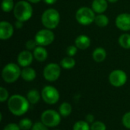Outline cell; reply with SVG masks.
I'll list each match as a JSON object with an SVG mask.
<instances>
[{
  "label": "cell",
  "instance_id": "obj_18",
  "mask_svg": "<svg viewBox=\"0 0 130 130\" xmlns=\"http://www.w3.org/2000/svg\"><path fill=\"white\" fill-rule=\"evenodd\" d=\"M93 59L97 62H102L105 60L107 56V52L106 50L102 47H98L96 48L92 54Z\"/></svg>",
  "mask_w": 130,
  "mask_h": 130
},
{
  "label": "cell",
  "instance_id": "obj_25",
  "mask_svg": "<svg viewBox=\"0 0 130 130\" xmlns=\"http://www.w3.org/2000/svg\"><path fill=\"white\" fill-rule=\"evenodd\" d=\"M21 130H29L33 126L32 121L29 120L28 118H24L22 119L18 124Z\"/></svg>",
  "mask_w": 130,
  "mask_h": 130
},
{
  "label": "cell",
  "instance_id": "obj_14",
  "mask_svg": "<svg viewBox=\"0 0 130 130\" xmlns=\"http://www.w3.org/2000/svg\"><path fill=\"white\" fill-rule=\"evenodd\" d=\"M75 46L78 49L80 50H86L88 49L91 45V39L87 35H79L76 37L75 40Z\"/></svg>",
  "mask_w": 130,
  "mask_h": 130
},
{
  "label": "cell",
  "instance_id": "obj_11",
  "mask_svg": "<svg viewBox=\"0 0 130 130\" xmlns=\"http://www.w3.org/2000/svg\"><path fill=\"white\" fill-rule=\"evenodd\" d=\"M117 27L123 31L130 30V14L122 13L116 18Z\"/></svg>",
  "mask_w": 130,
  "mask_h": 130
},
{
  "label": "cell",
  "instance_id": "obj_19",
  "mask_svg": "<svg viewBox=\"0 0 130 130\" xmlns=\"http://www.w3.org/2000/svg\"><path fill=\"white\" fill-rule=\"evenodd\" d=\"M27 99L29 101V103L35 104L39 102L40 99V95L37 90H30L28 91L27 94Z\"/></svg>",
  "mask_w": 130,
  "mask_h": 130
},
{
  "label": "cell",
  "instance_id": "obj_7",
  "mask_svg": "<svg viewBox=\"0 0 130 130\" xmlns=\"http://www.w3.org/2000/svg\"><path fill=\"white\" fill-rule=\"evenodd\" d=\"M55 39V35L50 29L40 30L35 35V40L39 46H46L50 45Z\"/></svg>",
  "mask_w": 130,
  "mask_h": 130
},
{
  "label": "cell",
  "instance_id": "obj_33",
  "mask_svg": "<svg viewBox=\"0 0 130 130\" xmlns=\"http://www.w3.org/2000/svg\"><path fill=\"white\" fill-rule=\"evenodd\" d=\"M3 130H21V129L16 123H9L4 127Z\"/></svg>",
  "mask_w": 130,
  "mask_h": 130
},
{
  "label": "cell",
  "instance_id": "obj_4",
  "mask_svg": "<svg viewBox=\"0 0 130 130\" xmlns=\"http://www.w3.org/2000/svg\"><path fill=\"white\" fill-rule=\"evenodd\" d=\"M21 70L15 63H8L2 69V76L3 80L7 83H13L16 82L21 76Z\"/></svg>",
  "mask_w": 130,
  "mask_h": 130
},
{
  "label": "cell",
  "instance_id": "obj_5",
  "mask_svg": "<svg viewBox=\"0 0 130 130\" xmlns=\"http://www.w3.org/2000/svg\"><path fill=\"white\" fill-rule=\"evenodd\" d=\"M95 14L93 9L88 7H82L77 11L75 18L77 21L82 25H89L95 19Z\"/></svg>",
  "mask_w": 130,
  "mask_h": 130
},
{
  "label": "cell",
  "instance_id": "obj_20",
  "mask_svg": "<svg viewBox=\"0 0 130 130\" xmlns=\"http://www.w3.org/2000/svg\"><path fill=\"white\" fill-rule=\"evenodd\" d=\"M72 108L70 104L67 103V102H64L62 103L59 108V113H60V115L62 117H66L68 116H69L72 113Z\"/></svg>",
  "mask_w": 130,
  "mask_h": 130
},
{
  "label": "cell",
  "instance_id": "obj_15",
  "mask_svg": "<svg viewBox=\"0 0 130 130\" xmlns=\"http://www.w3.org/2000/svg\"><path fill=\"white\" fill-rule=\"evenodd\" d=\"M108 4L107 0H94L92 2V9L98 14L104 13L107 8Z\"/></svg>",
  "mask_w": 130,
  "mask_h": 130
},
{
  "label": "cell",
  "instance_id": "obj_29",
  "mask_svg": "<svg viewBox=\"0 0 130 130\" xmlns=\"http://www.w3.org/2000/svg\"><path fill=\"white\" fill-rule=\"evenodd\" d=\"M8 98V91L3 88L1 87L0 88V101L1 102H5Z\"/></svg>",
  "mask_w": 130,
  "mask_h": 130
},
{
  "label": "cell",
  "instance_id": "obj_13",
  "mask_svg": "<svg viewBox=\"0 0 130 130\" xmlns=\"http://www.w3.org/2000/svg\"><path fill=\"white\" fill-rule=\"evenodd\" d=\"M34 54L29 50H24L18 56V62L22 67H28L33 62Z\"/></svg>",
  "mask_w": 130,
  "mask_h": 130
},
{
  "label": "cell",
  "instance_id": "obj_22",
  "mask_svg": "<svg viewBox=\"0 0 130 130\" xmlns=\"http://www.w3.org/2000/svg\"><path fill=\"white\" fill-rule=\"evenodd\" d=\"M60 65L65 69H71L75 66V60L71 56H67L61 60Z\"/></svg>",
  "mask_w": 130,
  "mask_h": 130
},
{
  "label": "cell",
  "instance_id": "obj_10",
  "mask_svg": "<svg viewBox=\"0 0 130 130\" xmlns=\"http://www.w3.org/2000/svg\"><path fill=\"white\" fill-rule=\"evenodd\" d=\"M127 75L126 72L120 69L113 70L109 75V82L114 87H121L126 84Z\"/></svg>",
  "mask_w": 130,
  "mask_h": 130
},
{
  "label": "cell",
  "instance_id": "obj_8",
  "mask_svg": "<svg viewBox=\"0 0 130 130\" xmlns=\"http://www.w3.org/2000/svg\"><path fill=\"white\" fill-rule=\"evenodd\" d=\"M41 96L43 100L48 104H54L58 102L59 99V94L58 90L50 85L45 86L42 91Z\"/></svg>",
  "mask_w": 130,
  "mask_h": 130
},
{
  "label": "cell",
  "instance_id": "obj_23",
  "mask_svg": "<svg viewBox=\"0 0 130 130\" xmlns=\"http://www.w3.org/2000/svg\"><path fill=\"white\" fill-rule=\"evenodd\" d=\"M119 44L124 49H130V34H123L119 37Z\"/></svg>",
  "mask_w": 130,
  "mask_h": 130
},
{
  "label": "cell",
  "instance_id": "obj_21",
  "mask_svg": "<svg viewBox=\"0 0 130 130\" xmlns=\"http://www.w3.org/2000/svg\"><path fill=\"white\" fill-rule=\"evenodd\" d=\"M94 22H95V24L98 27H104L108 25V24H109V18H107V15H105L104 14H99L98 15H97L95 17Z\"/></svg>",
  "mask_w": 130,
  "mask_h": 130
},
{
  "label": "cell",
  "instance_id": "obj_34",
  "mask_svg": "<svg viewBox=\"0 0 130 130\" xmlns=\"http://www.w3.org/2000/svg\"><path fill=\"white\" fill-rule=\"evenodd\" d=\"M86 119V122L88 123H93L94 120V117L92 114H88L85 117Z\"/></svg>",
  "mask_w": 130,
  "mask_h": 130
},
{
  "label": "cell",
  "instance_id": "obj_38",
  "mask_svg": "<svg viewBox=\"0 0 130 130\" xmlns=\"http://www.w3.org/2000/svg\"><path fill=\"white\" fill-rule=\"evenodd\" d=\"M108 2H112V3H113V2H117L118 0H107Z\"/></svg>",
  "mask_w": 130,
  "mask_h": 130
},
{
  "label": "cell",
  "instance_id": "obj_26",
  "mask_svg": "<svg viewBox=\"0 0 130 130\" xmlns=\"http://www.w3.org/2000/svg\"><path fill=\"white\" fill-rule=\"evenodd\" d=\"M73 130H91L89 123L86 121H78L73 126Z\"/></svg>",
  "mask_w": 130,
  "mask_h": 130
},
{
  "label": "cell",
  "instance_id": "obj_17",
  "mask_svg": "<svg viewBox=\"0 0 130 130\" xmlns=\"http://www.w3.org/2000/svg\"><path fill=\"white\" fill-rule=\"evenodd\" d=\"M21 76L24 81L31 82L35 79L37 74L34 69H32L30 67H24V69L21 70Z\"/></svg>",
  "mask_w": 130,
  "mask_h": 130
},
{
  "label": "cell",
  "instance_id": "obj_16",
  "mask_svg": "<svg viewBox=\"0 0 130 130\" xmlns=\"http://www.w3.org/2000/svg\"><path fill=\"white\" fill-rule=\"evenodd\" d=\"M34 57L39 62H43L47 59L48 53L43 46H37L34 50Z\"/></svg>",
  "mask_w": 130,
  "mask_h": 130
},
{
  "label": "cell",
  "instance_id": "obj_31",
  "mask_svg": "<svg viewBox=\"0 0 130 130\" xmlns=\"http://www.w3.org/2000/svg\"><path fill=\"white\" fill-rule=\"evenodd\" d=\"M31 130H48V129L47 126L44 125L42 122H37L33 125Z\"/></svg>",
  "mask_w": 130,
  "mask_h": 130
},
{
  "label": "cell",
  "instance_id": "obj_32",
  "mask_svg": "<svg viewBox=\"0 0 130 130\" xmlns=\"http://www.w3.org/2000/svg\"><path fill=\"white\" fill-rule=\"evenodd\" d=\"M37 45H38V44L35 40H30L27 41V43H26V48L28 50H33L37 47Z\"/></svg>",
  "mask_w": 130,
  "mask_h": 130
},
{
  "label": "cell",
  "instance_id": "obj_12",
  "mask_svg": "<svg viewBox=\"0 0 130 130\" xmlns=\"http://www.w3.org/2000/svg\"><path fill=\"white\" fill-rule=\"evenodd\" d=\"M14 34L13 26L8 21H1L0 23V39L8 40L12 37Z\"/></svg>",
  "mask_w": 130,
  "mask_h": 130
},
{
  "label": "cell",
  "instance_id": "obj_39",
  "mask_svg": "<svg viewBox=\"0 0 130 130\" xmlns=\"http://www.w3.org/2000/svg\"><path fill=\"white\" fill-rule=\"evenodd\" d=\"M56 130H59V129H56Z\"/></svg>",
  "mask_w": 130,
  "mask_h": 130
},
{
  "label": "cell",
  "instance_id": "obj_30",
  "mask_svg": "<svg viewBox=\"0 0 130 130\" xmlns=\"http://www.w3.org/2000/svg\"><path fill=\"white\" fill-rule=\"evenodd\" d=\"M77 51H78V48L76 46H69L67 47L66 49V53L69 56H74L76 53H77Z\"/></svg>",
  "mask_w": 130,
  "mask_h": 130
},
{
  "label": "cell",
  "instance_id": "obj_28",
  "mask_svg": "<svg viewBox=\"0 0 130 130\" xmlns=\"http://www.w3.org/2000/svg\"><path fill=\"white\" fill-rule=\"evenodd\" d=\"M122 122L126 128L130 129V112H128L124 114L122 119Z\"/></svg>",
  "mask_w": 130,
  "mask_h": 130
},
{
  "label": "cell",
  "instance_id": "obj_3",
  "mask_svg": "<svg viewBox=\"0 0 130 130\" xmlns=\"http://www.w3.org/2000/svg\"><path fill=\"white\" fill-rule=\"evenodd\" d=\"M42 24L47 29L52 30L56 28L60 21V15L57 10L54 8L46 9L41 17Z\"/></svg>",
  "mask_w": 130,
  "mask_h": 130
},
{
  "label": "cell",
  "instance_id": "obj_37",
  "mask_svg": "<svg viewBox=\"0 0 130 130\" xmlns=\"http://www.w3.org/2000/svg\"><path fill=\"white\" fill-rule=\"evenodd\" d=\"M28 2H31V3H38V2H40L41 0H27Z\"/></svg>",
  "mask_w": 130,
  "mask_h": 130
},
{
  "label": "cell",
  "instance_id": "obj_36",
  "mask_svg": "<svg viewBox=\"0 0 130 130\" xmlns=\"http://www.w3.org/2000/svg\"><path fill=\"white\" fill-rule=\"evenodd\" d=\"M43 1L45 3H46L48 5H53L56 2V0H43Z\"/></svg>",
  "mask_w": 130,
  "mask_h": 130
},
{
  "label": "cell",
  "instance_id": "obj_6",
  "mask_svg": "<svg viewBox=\"0 0 130 130\" xmlns=\"http://www.w3.org/2000/svg\"><path fill=\"white\" fill-rule=\"evenodd\" d=\"M40 119L47 127H56L61 122V115L53 110H46L41 114Z\"/></svg>",
  "mask_w": 130,
  "mask_h": 130
},
{
  "label": "cell",
  "instance_id": "obj_24",
  "mask_svg": "<svg viewBox=\"0 0 130 130\" xmlns=\"http://www.w3.org/2000/svg\"><path fill=\"white\" fill-rule=\"evenodd\" d=\"M14 2L13 0H2V9L5 12H10L14 9Z\"/></svg>",
  "mask_w": 130,
  "mask_h": 130
},
{
  "label": "cell",
  "instance_id": "obj_2",
  "mask_svg": "<svg viewBox=\"0 0 130 130\" xmlns=\"http://www.w3.org/2000/svg\"><path fill=\"white\" fill-rule=\"evenodd\" d=\"M33 14V8L30 4L26 1H19L14 8V15L18 21H27Z\"/></svg>",
  "mask_w": 130,
  "mask_h": 130
},
{
  "label": "cell",
  "instance_id": "obj_9",
  "mask_svg": "<svg viewBox=\"0 0 130 130\" xmlns=\"http://www.w3.org/2000/svg\"><path fill=\"white\" fill-rule=\"evenodd\" d=\"M61 74V68L56 63H50L43 69V76L48 82L56 81Z\"/></svg>",
  "mask_w": 130,
  "mask_h": 130
},
{
  "label": "cell",
  "instance_id": "obj_1",
  "mask_svg": "<svg viewBox=\"0 0 130 130\" xmlns=\"http://www.w3.org/2000/svg\"><path fill=\"white\" fill-rule=\"evenodd\" d=\"M29 101L20 94L12 95L8 101V107L10 112L15 116H22L29 109Z\"/></svg>",
  "mask_w": 130,
  "mask_h": 130
},
{
  "label": "cell",
  "instance_id": "obj_27",
  "mask_svg": "<svg viewBox=\"0 0 130 130\" xmlns=\"http://www.w3.org/2000/svg\"><path fill=\"white\" fill-rule=\"evenodd\" d=\"M91 130H107V127L104 123L101 121H97L91 124Z\"/></svg>",
  "mask_w": 130,
  "mask_h": 130
},
{
  "label": "cell",
  "instance_id": "obj_35",
  "mask_svg": "<svg viewBox=\"0 0 130 130\" xmlns=\"http://www.w3.org/2000/svg\"><path fill=\"white\" fill-rule=\"evenodd\" d=\"M23 21H16V23H15V26H16V27L17 28H18V29H20V28H21L22 27H23Z\"/></svg>",
  "mask_w": 130,
  "mask_h": 130
}]
</instances>
